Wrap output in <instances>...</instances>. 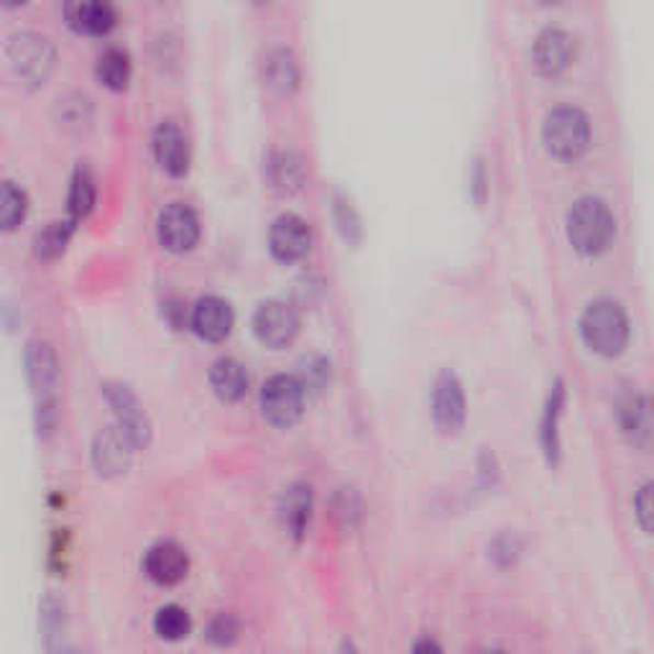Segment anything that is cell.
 I'll return each instance as SVG.
<instances>
[{
	"label": "cell",
	"mask_w": 654,
	"mask_h": 654,
	"mask_svg": "<svg viewBox=\"0 0 654 654\" xmlns=\"http://www.w3.org/2000/svg\"><path fill=\"white\" fill-rule=\"evenodd\" d=\"M65 15L77 34L88 36H103L115 23L111 0H65Z\"/></svg>",
	"instance_id": "9a60e30c"
},
{
	"label": "cell",
	"mask_w": 654,
	"mask_h": 654,
	"mask_svg": "<svg viewBox=\"0 0 654 654\" xmlns=\"http://www.w3.org/2000/svg\"><path fill=\"white\" fill-rule=\"evenodd\" d=\"M192 330L207 342H221L233 330V309L221 297H202L194 302L190 315Z\"/></svg>",
	"instance_id": "5bb4252c"
},
{
	"label": "cell",
	"mask_w": 654,
	"mask_h": 654,
	"mask_svg": "<svg viewBox=\"0 0 654 654\" xmlns=\"http://www.w3.org/2000/svg\"><path fill=\"white\" fill-rule=\"evenodd\" d=\"M108 399H111L115 415H119V427L126 432V438L134 442V448H146L151 440V425L146 419L142 404L134 394L128 392V386H108Z\"/></svg>",
	"instance_id": "4fadbf2b"
},
{
	"label": "cell",
	"mask_w": 654,
	"mask_h": 654,
	"mask_svg": "<svg viewBox=\"0 0 654 654\" xmlns=\"http://www.w3.org/2000/svg\"><path fill=\"white\" fill-rule=\"evenodd\" d=\"M327 376H330V363H325L323 358H309V361L302 363L300 381L307 392H320L327 384Z\"/></svg>",
	"instance_id": "f1b7e54d"
},
{
	"label": "cell",
	"mask_w": 654,
	"mask_h": 654,
	"mask_svg": "<svg viewBox=\"0 0 654 654\" xmlns=\"http://www.w3.org/2000/svg\"><path fill=\"white\" fill-rule=\"evenodd\" d=\"M279 511H282L286 532H290L294 540H302L309 527V517H313V488L305 484H294L286 488Z\"/></svg>",
	"instance_id": "d6986e66"
},
{
	"label": "cell",
	"mask_w": 654,
	"mask_h": 654,
	"mask_svg": "<svg viewBox=\"0 0 654 654\" xmlns=\"http://www.w3.org/2000/svg\"><path fill=\"white\" fill-rule=\"evenodd\" d=\"M269 248L274 259L292 263L305 259L313 248V233L309 225L300 215H282L277 217L269 230Z\"/></svg>",
	"instance_id": "9c48e42d"
},
{
	"label": "cell",
	"mask_w": 654,
	"mask_h": 654,
	"mask_svg": "<svg viewBox=\"0 0 654 654\" xmlns=\"http://www.w3.org/2000/svg\"><path fill=\"white\" fill-rule=\"evenodd\" d=\"M29 381L38 399V430H52V417L57 411V388L61 381L59 358L46 342H31L26 350Z\"/></svg>",
	"instance_id": "277c9868"
},
{
	"label": "cell",
	"mask_w": 654,
	"mask_h": 654,
	"mask_svg": "<svg viewBox=\"0 0 654 654\" xmlns=\"http://www.w3.org/2000/svg\"><path fill=\"white\" fill-rule=\"evenodd\" d=\"M210 386L217 399L223 402H240L248 392V373L246 365L236 358H217L210 369Z\"/></svg>",
	"instance_id": "ffe728a7"
},
{
	"label": "cell",
	"mask_w": 654,
	"mask_h": 654,
	"mask_svg": "<svg viewBox=\"0 0 654 654\" xmlns=\"http://www.w3.org/2000/svg\"><path fill=\"white\" fill-rule=\"evenodd\" d=\"M267 77H269V84L277 90H292L294 84H297V65H294L292 57L286 52H277L274 57H269V65H267Z\"/></svg>",
	"instance_id": "4316f807"
},
{
	"label": "cell",
	"mask_w": 654,
	"mask_h": 654,
	"mask_svg": "<svg viewBox=\"0 0 654 654\" xmlns=\"http://www.w3.org/2000/svg\"><path fill=\"white\" fill-rule=\"evenodd\" d=\"M3 3L13 8V5H21V3H26V0H3Z\"/></svg>",
	"instance_id": "d6a6232c"
},
{
	"label": "cell",
	"mask_w": 654,
	"mask_h": 654,
	"mask_svg": "<svg viewBox=\"0 0 654 654\" xmlns=\"http://www.w3.org/2000/svg\"><path fill=\"white\" fill-rule=\"evenodd\" d=\"M253 332L267 348H286L300 332V313L290 302H263L253 315Z\"/></svg>",
	"instance_id": "52a82bcc"
},
{
	"label": "cell",
	"mask_w": 654,
	"mask_h": 654,
	"mask_svg": "<svg viewBox=\"0 0 654 654\" xmlns=\"http://www.w3.org/2000/svg\"><path fill=\"white\" fill-rule=\"evenodd\" d=\"M305 394L307 388L302 386L300 379L294 376H271L261 388V411L271 425L277 427H292L300 422L302 411H305Z\"/></svg>",
	"instance_id": "5b68a950"
},
{
	"label": "cell",
	"mask_w": 654,
	"mask_h": 654,
	"mask_svg": "<svg viewBox=\"0 0 654 654\" xmlns=\"http://www.w3.org/2000/svg\"><path fill=\"white\" fill-rule=\"evenodd\" d=\"M8 61L13 72L26 82H44L54 67V49L44 36L21 34L8 44Z\"/></svg>",
	"instance_id": "8992f818"
},
{
	"label": "cell",
	"mask_w": 654,
	"mask_h": 654,
	"mask_svg": "<svg viewBox=\"0 0 654 654\" xmlns=\"http://www.w3.org/2000/svg\"><path fill=\"white\" fill-rule=\"evenodd\" d=\"M200 238V221L192 207L174 202L159 215V244L171 253L192 251Z\"/></svg>",
	"instance_id": "ba28073f"
},
{
	"label": "cell",
	"mask_w": 654,
	"mask_h": 654,
	"mask_svg": "<svg viewBox=\"0 0 654 654\" xmlns=\"http://www.w3.org/2000/svg\"><path fill=\"white\" fill-rule=\"evenodd\" d=\"M415 650L422 652V650H440V647H438V644H432V642H425V644H417Z\"/></svg>",
	"instance_id": "1f68e13d"
},
{
	"label": "cell",
	"mask_w": 654,
	"mask_h": 654,
	"mask_svg": "<svg viewBox=\"0 0 654 654\" xmlns=\"http://www.w3.org/2000/svg\"><path fill=\"white\" fill-rule=\"evenodd\" d=\"M236 634H238V621L233 619L230 613H221V617H215L207 627V640L215 644H230L236 640Z\"/></svg>",
	"instance_id": "f546056e"
},
{
	"label": "cell",
	"mask_w": 654,
	"mask_h": 654,
	"mask_svg": "<svg viewBox=\"0 0 654 654\" xmlns=\"http://www.w3.org/2000/svg\"><path fill=\"white\" fill-rule=\"evenodd\" d=\"M613 236H617V221L604 200L583 198L567 213V238L578 253H604L611 246Z\"/></svg>",
	"instance_id": "6da1fadb"
},
{
	"label": "cell",
	"mask_w": 654,
	"mask_h": 654,
	"mask_svg": "<svg viewBox=\"0 0 654 654\" xmlns=\"http://www.w3.org/2000/svg\"><path fill=\"white\" fill-rule=\"evenodd\" d=\"M131 450L134 442L126 438V432L121 427H108L98 435L95 450H92V461H95V469L103 473V476H121V473L128 471L131 465Z\"/></svg>",
	"instance_id": "2e32d148"
},
{
	"label": "cell",
	"mask_w": 654,
	"mask_h": 654,
	"mask_svg": "<svg viewBox=\"0 0 654 654\" xmlns=\"http://www.w3.org/2000/svg\"><path fill=\"white\" fill-rule=\"evenodd\" d=\"M305 174H307L305 161H302L297 154H292V151L277 154V157L269 164L271 182H274L277 190H282V192L300 190L302 182H305Z\"/></svg>",
	"instance_id": "44dd1931"
},
{
	"label": "cell",
	"mask_w": 654,
	"mask_h": 654,
	"mask_svg": "<svg viewBox=\"0 0 654 654\" xmlns=\"http://www.w3.org/2000/svg\"><path fill=\"white\" fill-rule=\"evenodd\" d=\"M92 205H95V182H92L90 171L80 167L72 179V187H69V213L75 217H84Z\"/></svg>",
	"instance_id": "cb8c5ba5"
},
{
	"label": "cell",
	"mask_w": 654,
	"mask_h": 654,
	"mask_svg": "<svg viewBox=\"0 0 654 654\" xmlns=\"http://www.w3.org/2000/svg\"><path fill=\"white\" fill-rule=\"evenodd\" d=\"M154 149H157V159L167 174H187V169H190V146H187L184 134L174 123H161L157 138H154Z\"/></svg>",
	"instance_id": "ac0fdd59"
},
{
	"label": "cell",
	"mask_w": 654,
	"mask_h": 654,
	"mask_svg": "<svg viewBox=\"0 0 654 654\" xmlns=\"http://www.w3.org/2000/svg\"><path fill=\"white\" fill-rule=\"evenodd\" d=\"M560 402H563V386H555L550 396L548 411H544V430H542V446L550 461L557 458V417H560Z\"/></svg>",
	"instance_id": "83f0119b"
},
{
	"label": "cell",
	"mask_w": 654,
	"mask_h": 654,
	"mask_svg": "<svg viewBox=\"0 0 654 654\" xmlns=\"http://www.w3.org/2000/svg\"><path fill=\"white\" fill-rule=\"evenodd\" d=\"M190 629H192V619L182 606H174V604L161 606L157 617H154V632L167 642L184 640V636L190 634Z\"/></svg>",
	"instance_id": "7402d4cb"
},
{
	"label": "cell",
	"mask_w": 654,
	"mask_h": 654,
	"mask_svg": "<svg viewBox=\"0 0 654 654\" xmlns=\"http://www.w3.org/2000/svg\"><path fill=\"white\" fill-rule=\"evenodd\" d=\"M26 194L19 190L13 182H3L0 190V221H3L5 230H15L26 217Z\"/></svg>",
	"instance_id": "d4e9b609"
},
{
	"label": "cell",
	"mask_w": 654,
	"mask_h": 654,
	"mask_svg": "<svg viewBox=\"0 0 654 654\" xmlns=\"http://www.w3.org/2000/svg\"><path fill=\"white\" fill-rule=\"evenodd\" d=\"M537 72L544 77L563 75L575 59V38L567 31L548 29L537 36L532 52Z\"/></svg>",
	"instance_id": "8fae6325"
},
{
	"label": "cell",
	"mask_w": 654,
	"mask_h": 654,
	"mask_svg": "<svg viewBox=\"0 0 654 654\" xmlns=\"http://www.w3.org/2000/svg\"><path fill=\"white\" fill-rule=\"evenodd\" d=\"M432 417L440 432L453 435L465 422V394L453 373H442L432 392Z\"/></svg>",
	"instance_id": "30bf717a"
},
{
	"label": "cell",
	"mask_w": 654,
	"mask_h": 654,
	"mask_svg": "<svg viewBox=\"0 0 654 654\" xmlns=\"http://www.w3.org/2000/svg\"><path fill=\"white\" fill-rule=\"evenodd\" d=\"M540 3H563V0H540Z\"/></svg>",
	"instance_id": "836d02e7"
},
{
	"label": "cell",
	"mask_w": 654,
	"mask_h": 654,
	"mask_svg": "<svg viewBox=\"0 0 654 654\" xmlns=\"http://www.w3.org/2000/svg\"><path fill=\"white\" fill-rule=\"evenodd\" d=\"M72 236V225L69 223H52L36 236V253L42 259H57L65 251L67 240Z\"/></svg>",
	"instance_id": "484cf974"
},
{
	"label": "cell",
	"mask_w": 654,
	"mask_h": 654,
	"mask_svg": "<svg viewBox=\"0 0 654 654\" xmlns=\"http://www.w3.org/2000/svg\"><path fill=\"white\" fill-rule=\"evenodd\" d=\"M544 146L552 157L563 161H575L583 157L590 142V126L586 113L578 108H557L548 115L542 128Z\"/></svg>",
	"instance_id": "3957f363"
},
{
	"label": "cell",
	"mask_w": 654,
	"mask_h": 654,
	"mask_svg": "<svg viewBox=\"0 0 654 654\" xmlns=\"http://www.w3.org/2000/svg\"><path fill=\"white\" fill-rule=\"evenodd\" d=\"M583 342L604 358L619 356L629 342V320L621 305L611 300H598L588 305L580 317Z\"/></svg>",
	"instance_id": "7a4b0ae2"
},
{
	"label": "cell",
	"mask_w": 654,
	"mask_h": 654,
	"mask_svg": "<svg viewBox=\"0 0 654 654\" xmlns=\"http://www.w3.org/2000/svg\"><path fill=\"white\" fill-rule=\"evenodd\" d=\"M621 432L636 446H647L654 438V411L650 399H644L642 394H627L619 402L617 409Z\"/></svg>",
	"instance_id": "e0dca14e"
},
{
	"label": "cell",
	"mask_w": 654,
	"mask_h": 654,
	"mask_svg": "<svg viewBox=\"0 0 654 654\" xmlns=\"http://www.w3.org/2000/svg\"><path fill=\"white\" fill-rule=\"evenodd\" d=\"M636 519H640L644 532L654 534V481L644 484L636 494Z\"/></svg>",
	"instance_id": "4dcf8cb0"
},
{
	"label": "cell",
	"mask_w": 654,
	"mask_h": 654,
	"mask_svg": "<svg viewBox=\"0 0 654 654\" xmlns=\"http://www.w3.org/2000/svg\"><path fill=\"white\" fill-rule=\"evenodd\" d=\"M98 80L111 90H126L131 80V61L121 49L105 52L98 61Z\"/></svg>",
	"instance_id": "603a6c76"
},
{
	"label": "cell",
	"mask_w": 654,
	"mask_h": 654,
	"mask_svg": "<svg viewBox=\"0 0 654 654\" xmlns=\"http://www.w3.org/2000/svg\"><path fill=\"white\" fill-rule=\"evenodd\" d=\"M144 571L157 586H177L179 580H184L187 571H190V557H187V550L182 544L164 540L146 552Z\"/></svg>",
	"instance_id": "7c38bea8"
}]
</instances>
